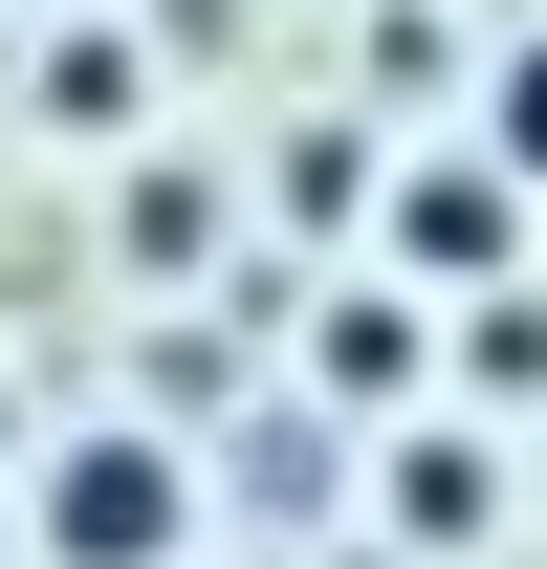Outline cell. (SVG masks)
<instances>
[{
	"mask_svg": "<svg viewBox=\"0 0 547 569\" xmlns=\"http://www.w3.org/2000/svg\"><path fill=\"white\" fill-rule=\"evenodd\" d=\"M132 263H219V176L153 153V176H132Z\"/></svg>",
	"mask_w": 547,
	"mask_h": 569,
	"instance_id": "7",
	"label": "cell"
},
{
	"mask_svg": "<svg viewBox=\"0 0 547 569\" xmlns=\"http://www.w3.org/2000/svg\"><path fill=\"white\" fill-rule=\"evenodd\" d=\"M372 460H395V482H372L395 548H481V526H504V438H438V417H416V438H372Z\"/></svg>",
	"mask_w": 547,
	"mask_h": 569,
	"instance_id": "4",
	"label": "cell"
},
{
	"mask_svg": "<svg viewBox=\"0 0 547 569\" xmlns=\"http://www.w3.org/2000/svg\"><path fill=\"white\" fill-rule=\"evenodd\" d=\"M460 372H481V395H504V417H526V395H547V307H526V284H504V307H460Z\"/></svg>",
	"mask_w": 547,
	"mask_h": 569,
	"instance_id": "6",
	"label": "cell"
},
{
	"mask_svg": "<svg viewBox=\"0 0 547 569\" xmlns=\"http://www.w3.org/2000/svg\"><path fill=\"white\" fill-rule=\"evenodd\" d=\"M416 351H438V329H416L395 284H329V307H307V395H329V417H395Z\"/></svg>",
	"mask_w": 547,
	"mask_h": 569,
	"instance_id": "3",
	"label": "cell"
},
{
	"mask_svg": "<svg viewBox=\"0 0 547 569\" xmlns=\"http://www.w3.org/2000/svg\"><path fill=\"white\" fill-rule=\"evenodd\" d=\"M132 110H153L132 22H67V44H44V132H132Z\"/></svg>",
	"mask_w": 547,
	"mask_h": 569,
	"instance_id": "5",
	"label": "cell"
},
{
	"mask_svg": "<svg viewBox=\"0 0 547 569\" xmlns=\"http://www.w3.org/2000/svg\"><path fill=\"white\" fill-rule=\"evenodd\" d=\"M395 263H438L460 307H504V284H526V176H504V153H438V176H395Z\"/></svg>",
	"mask_w": 547,
	"mask_h": 569,
	"instance_id": "2",
	"label": "cell"
},
{
	"mask_svg": "<svg viewBox=\"0 0 547 569\" xmlns=\"http://www.w3.org/2000/svg\"><path fill=\"white\" fill-rule=\"evenodd\" d=\"M285 219H372V132H285Z\"/></svg>",
	"mask_w": 547,
	"mask_h": 569,
	"instance_id": "9",
	"label": "cell"
},
{
	"mask_svg": "<svg viewBox=\"0 0 547 569\" xmlns=\"http://www.w3.org/2000/svg\"><path fill=\"white\" fill-rule=\"evenodd\" d=\"M44 548L67 569H176L198 548V460H176V438H67V460H44Z\"/></svg>",
	"mask_w": 547,
	"mask_h": 569,
	"instance_id": "1",
	"label": "cell"
},
{
	"mask_svg": "<svg viewBox=\"0 0 547 569\" xmlns=\"http://www.w3.org/2000/svg\"><path fill=\"white\" fill-rule=\"evenodd\" d=\"M481 153H504V176H526V198H547V22H526V44H504V88H481Z\"/></svg>",
	"mask_w": 547,
	"mask_h": 569,
	"instance_id": "8",
	"label": "cell"
}]
</instances>
